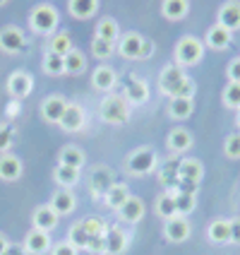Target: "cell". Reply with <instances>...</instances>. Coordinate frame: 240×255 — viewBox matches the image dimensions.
Listing matches in <instances>:
<instances>
[{"label":"cell","mask_w":240,"mask_h":255,"mask_svg":"<svg viewBox=\"0 0 240 255\" xmlns=\"http://www.w3.org/2000/svg\"><path fill=\"white\" fill-rule=\"evenodd\" d=\"M159 89H161V94H166V97H195V82L185 75V68L180 65H166L161 75H159Z\"/></svg>","instance_id":"6da1fadb"},{"label":"cell","mask_w":240,"mask_h":255,"mask_svg":"<svg viewBox=\"0 0 240 255\" xmlns=\"http://www.w3.org/2000/svg\"><path fill=\"white\" fill-rule=\"evenodd\" d=\"M99 116L108 126H125L130 121V104L123 99V94H108L99 104Z\"/></svg>","instance_id":"7a4b0ae2"},{"label":"cell","mask_w":240,"mask_h":255,"mask_svg":"<svg viewBox=\"0 0 240 255\" xmlns=\"http://www.w3.org/2000/svg\"><path fill=\"white\" fill-rule=\"evenodd\" d=\"M58 22H60L58 10L53 7V5H48V2L36 5V7L29 12V27L34 29L36 34H43V36H51V34H56Z\"/></svg>","instance_id":"3957f363"},{"label":"cell","mask_w":240,"mask_h":255,"mask_svg":"<svg viewBox=\"0 0 240 255\" xmlns=\"http://www.w3.org/2000/svg\"><path fill=\"white\" fill-rule=\"evenodd\" d=\"M173 58H175V65L180 68H192L197 65L199 60L204 58V43L199 41L197 36H183L180 41L175 43V51H173Z\"/></svg>","instance_id":"277c9868"},{"label":"cell","mask_w":240,"mask_h":255,"mask_svg":"<svg viewBox=\"0 0 240 255\" xmlns=\"http://www.w3.org/2000/svg\"><path fill=\"white\" fill-rule=\"evenodd\" d=\"M156 164H159V156H156L154 149L152 147H140V149L127 154L125 171L132 173V176H147V173H152L156 169Z\"/></svg>","instance_id":"5b68a950"},{"label":"cell","mask_w":240,"mask_h":255,"mask_svg":"<svg viewBox=\"0 0 240 255\" xmlns=\"http://www.w3.org/2000/svg\"><path fill=\"white\" fill-rule=\"evenodd\" d=\"M202 178H204V166H202L199 159H183V161L178 164V181H180V188H183V190L197 193Z\"/></svg>","instance_id":"8992f818"},{"label":"cell","mask_w":240,"mask_h":255,"mask_svg":"<svg viewBox=\"0 0 240 255\" xmlns=\"http://www.w3.org/2000/svg\"><path fill=\"white\" fill-rule=\"evenodd\" d=\"M34 89V77L24 70H14L10 77H7V94L12 99H24L31 94Z\"/></svg>","instance_id":"52a82bcc"},{"label":"cell","mask_w":240,"mask_h":255,"mask_svg":"<svg viewBox=\"0 0 240 255\" xmlns=\"http://www.w3.org/2000/svg\"><path fill=\"white\" fill-rule=\"evenodd\" d=\"M84 123H86L84 109L80 104H75V101H68V109H65V114H63L58 126L63 128L65 132H80L84 128Z\"/></svg>","instance_id":"ba28073f"},{"label":"cell","mask_w":240,"mask_h":255,"mask_svg":"<svg viewBox=\"0 0 240 255\" xmlns=\"http://www.w3.org/2000/svg\"><path fill=\"white\" fill-rule=\"evenodd\" d=\"M103 241H106V255H123L130 246V234L123 227H108Z\"/></svg>","instance_id":"9c48e42d"},{"label":"cell","mask_w":240,"mask_h":255,"mask_svg":"<svg viewBox=\"0 0 240 255\" xmlns=\"http://www.w3.org/2000/svg\"><path fill=\"white\" fill-rule=\"evenodd\" d=\"M216 24H221L224 29H228L231 34L240 29V2L238 0H228L219 7L216 12Z\"/></svg>","instance_id":"30bf717a"},{"label":"cell","mask_w":240,"mask_h":255,"mask_svg":"<svg viewBox=\"0 0 240 255\" xmlns=\"http://www.w3.org/2000/svg\"><path fill=\"white\" fill-rule=\"evenodd\" d=\"M24 31L19 27H14V24H7L5 29H0V51H5V53H19L22 48H24Z\"/></svg>","instance_id":"8fae6325"},{"label":"cell","mask_w":240,"mask_h":255,"mask_svg":"<svg viewBox=\"0 0 240 255\" xmlns=\"http://www.w3.org/2000/svg\"><path fill=\"white\" fill-rule=\"evenodd\" d=\"M190 234H192V227H190V222H187V217H173L168 219L166 224H163V236L168 239L170 243H183L190 239Z\"/></svg>","instance_id":"7c38bea8"},{"label":"cell","mask_w":240,"mask_h":255,"mask_svg":"<svg viewBox=\"0 0 240 255\" xmlns=\"http://www.w3.org/2000/svg\"><path fill=\"white\" fill-rule=\"evenodd\" d=\"M115 185V178H113V171L106 169V166H96L91 171V178H89V190L94 198H103L108 193V188Z\"/></svg>","instance_id":"4fadbf2b"},{"label":"cell","mask_w":240,"mask_h":255,"mask_svg":"<svg viewBox=\"0 0 240 255\" xmlns=\"http://www.w3.org/2000/svg\"><path fill=\"white\" fill-rule=\"evenodd\" d=\"M142 41H144V36H142V34H137V31H127V34H123V36L118 39L115 51L125 58V60H140Z\"/></svg>","instance_id":"5bb4252c"},{"label":"cell","mask_w":240,"mask_h":255,"mask_svg":"<svg viewBox=\"0 0 240 255\" xmlns=\"http://www.w3.org/2000/svg\"><path fill=\"white\" fill-rule=\"evenodd\" d=\"M192 144H195L192 132L185 130V128H173L168 132V137H166V147H168V152H173V154H185V152H190Z\"/></svg>","instance_id":"9a60e30c"},{"label":"cell","mask_w":240,"mask_h":255,"mask_svg":"<svg viewBox=\"0 0 240 255\" xmlns=\"http://www.w3.org/2000/svg\"><path fill=\"white\" fill-rule=\"evenodd\" d=\"M123 99L130 104V106H142L149 101V85L142 82L140 77H132L127 80L125 89H123Z\"/></svg>","instance_id":"2e32d148"},{"label":"cell","mask_w":240,"mask_h":255,"mask_svg":"<svg viewBox=\"0 0 240 255\" xmlns=\"http://www.w3.org/2000/svg\"><path fill=\"white\" fill-rule=\"evenodd\" d=\"M58 222H60V214L53 212V207L51 205H39L34 214H31V224L34 229H39V231H53L58 227Z\"/></svg>","instance_id":"e0dca14e"},{"label":"cell","mask_w":240,"mask_h":255,"mask_svg":"<svg viewBox=\"0 0 240 255\" xmlns=\"http://www.w3.org/2000/svg\"><path fill=\"white\" fill-rule=\"evenodd\" d=\"M65 109H68V101L63 99L60 94H51L48 99H43L41 104V116L46 123H60V118L65 114Z\"/></svg>","instance_id":"ac0fdd59"},{"label":"cell","mask_w":240,"mask_h":255,"mask_svg":"<svg viewBox=\"0 0 240 255\" xmlns=\"http://www.w3.org/2000/svg\"><path fill=\"white\" fill-rule=\"evenodd\" d=\"M22 171H24V164L22 159L14 154H0V181H7V183H14L22 178Z\"/></svg>","instance_id":"d6986e66"},{"label":"cell","mask_w":240,"mask_h":255,"mask_svg":"<svg viewBox=\"0 0 240 255\" xmlns=\"http://www.w3.org/2000/svg\"><path fill=\"white\" fill-rule=\"evenodd\" d=\"M27 248L29 255H43V253H51V234L46 231H39V229H31L27 234V239L22 243Z\"/></svg>","instance_id":"ffe728a7"},{"label":"cell","mask_w":240,"mask_h":255,"mask_svg":"<svg viewBox=\"0 0 240 255\" xmlns=\"http://www.w3.org/2000/svg\"><path fill=\"white\" fill-rule=\"evenodd\" d=\"M115 85H118V75H115V70L111 65H99L96 70L91 72V87H94L96 92L108 94Z\"/></svg>","instance_id":"44dd1931"},{"label":"cell","mask_w":240,"mask_h":255,"mask_svg":"<svg viewBox=\"0 0 240 255\" xmlns=\"http://www.w3.org/2000/svg\"><path fill=\"white\" fill-rule=\"evenodd\" d=\"M142 217H144V202H142L140 198H135V195H130L125 205L118 210V219H120L123 224H127V227L142 222Z\"/></svg>","instance_id":"7402d4cb"},{"label":"cell","mask_w":240,"mask_h":255,"mask_svg":"<svg viewBox=\"0 0 240 255\" xmlns=\"http://www.w3.org/2000/svg\"><path fill=\"white\" fill-rule=\"evenodd\" d=\"M195 114V99L190 97H173L168 101V116L173 121H187Z\"/></svg>","instance_id":"603a6c76"},{"label":"cell","mask_w":240,"mask_h":255,"mask_svg":"<svg viewBox=\"0 0 240 255\" xmlns=\"http://www.w3.org/2000/svg\"><path fill=\"white\" fill-rule=\"evenodd\" d=\"M48 205L53 207V212H58L60 217H65V214L75 212L77 200H75V193H70V188H60L56 195L51 198V202H48Z\"/></svg>","instance_id":"cb8c5ba5"},{"label":"cell","mask_w":240,"mask_h":255,"mask_svg":"<svg viewBox=\"0 0 240 255\" xmlns=\"http://www.w3.org/2000/svg\"><path fill=\"white\" fill-rule=\"evenodd\" d=\"M231 31L228 29H224L221 24H214V27H209V31H207V36H204V43L209 46V48H214V51H226L228 46H231Z\"/></svg>","instance_id":"d4e9b609"},{"label":"cell","mask_w":240,"mask_h":255,"mask_svg":"<svg viewBox=\"0 0 240 255\" xmlns=\"http://www.w3.org/2000/svg\"><path fill=\"white\" fill-rule=\"evenodd\" d=\"M190 12V0H161V14L168 22H180Z\"/></svg>","instance_id":"484cf974"},{"label":"cell","mask_w":240,"mask_h":255,"mask_svg":"<svg viewBox=\"0 0 240 255\" xmlns=\"http://www.w3.org/2000/svg\"><path fill=\"white\" fill-rule=\"evenodd\" d=\"M99 10V0H68V12L75 19H89Z\"/></svg>","instance_id":"4316f807"},{"label":"cell","mask_w":240,"mask_h":255,"mask_svg":"<svg viewBox=\"0 0 240 255\" xmlns=\"http://www.w3.org/2000/svg\"><path fill=\"white\" fill-rule=\"evenodd\" d=\"M72 48V36L70 31H56V34H51V39H48V53H56V56H68Z\"/></svg>","instance_id":"83f0119b"},{"label":"cell","mask_w":240,"mask_h":255,"mask_svg":"<svg viewBox=\"0 0 240 255\" xmlns=\"http://www.w3.org/2000/svg\"><path fill=\"white\" fill-rule=\"evenodd\" d=\"M127 198H130V190H127V185L123 183H115L108 188V193L103 195V202H106V207H111V210H120L123 205L127 202Z\"/></svg>","instance_id":"f1b7e54d"},{"label":"cell","mask_w":240,"mask_h":255,"mask_svg":"<svg viewBox=\"0 0 240 255\" xmlns=\"http://www.w3.org/2000/svg\"><path fill=\"white\" fill-rule=\"evenodd\" d=\"M207 236L212 243H231V219H214L207 229Z\"/></svg>","instance_id":"f546056e"},{"label":"cell","mask_w":240,"mask_h":255,"mask_svg":"<svg viewBox=\"0 0 240 255\" xmlns=\"http://www.w3.org/2000/svg\"><path fill=\"white\" fill-rule=\"evenodd\" d=\"M173 198H175V207H178L180 217H187L190 212H195V207H197V193L180 188V190L173 193Z\"/></svg>","instance_id":"4dcf8cb0"},{"label":"cell","mask_w":240,"mask_h":255,"mask_svg":"<svg viewBox=\"0 0 240 255\" xmlns=\"http://www.w3.org/2000/svg\"><path fill=\"white\" fill-rule=\"evenodd\" d=\"M60 164H65V166H72V169H82L86 161L84 152L80 149V147H75V144H68V147H63L60 149Z\"/></svg>","instance_id":"1f68e13d"},{"label":"cell","mask_w":240,"mask_h":255,"mask_svg":"<svg viewBox=\"0 0 240 255\" xmlns=\"http://www.w3.org/2000/svg\"><path fill=\"white\" fill-rule=\"evenodd\" d=\"M96 39H106V41H118L120 39V24L113 17H103L96 24Z\"/></svg>","instance_id":"d6a6232c"},{"label":"cell","mask_w":240,"mask_h":255,"mask_svg":"<svg viewBox=\"0 0 240 255\" xmlns=\"http://www.w3.org/2000/svg\"><path fill=\"white\" fill-rule=\"evenodd\" d=\"M53 178L60 188H72L80 181V169H72V166H65V164H58L56 171H53Z\"/></svg>","instance_id":"836d02e7"},{"label":"cell","mask_w":240,"mask_h":255,"mask_svg":"<svg viewBox=\"0 0 240 255\" xmlns=\"http://www.w3.org/2000/svg\"><path fill=\"white\" fill-rule=\"evenodd\" d=\"M156 214H159L163 222H168V219H173V217H178V207H175L173 193H163L161 198L156 200Z\"/></svg>","instance_id":"e575fe53"},{"label":"cell","mask_w":240,"mask_h":255,"mask_svg":"<svg viewBox=\"0 0 240 255\" xmlns=\"http://www.w3.org/2000/svg\"><path fill=\"white\" fill-rule=\"evenodd\" d=\"M68 241L77 248V251H86L89 248V234L84 231L82 222H75L70 227V234H68Z\"/></svg>","instance_id":"d590c367"},{"label":"cell","mask_w":240,"mask_h":255,"mask_svg":"<svg viewBox=\"0 0 240 255\" xmlns=\"http://www.w3.org/2000/svg\"><path fill=\"white\" fill-rule=\"evenodd\" d=\"M86 68V58L82 51H77V48H72L70 53L65 56V72L68 75H80V72Z\"/></svg>","instance_id":"8d00e7d4"},{"label":"cell","mask_w":240,"mask_h":255,"mask_svg":"<svg viewBox=\"0 0 240 255\" xmlns=\"http://www.w3.org/2000/svg\"><path fill=\"white\" fill-rule=\"evenodd\" d=\"M43 72L51 75V77L65 75V58L56 56V53H46V58H43Z\"/></svg>","instance_id":"74e56055"},{"label":"cell","mask_w":240,"mask_h":255,"mask_svg":"<svg viewBox=\"0 0 240 255\" xmlns=\"http://www.w3.org/2000/svg\"><path fill=\"white\" fill-rule=\"evenodd\" d=\"M82 227H84V231L89 234V241L106 236V229H108L101 217H84V219H82Z\"/></svg>","instance_id":"f35d334b"},{"label":"cell","mask_w":240,"mask_h":255,"mask_svg":"<svg viewBox=\"0 0 240 255\" xmlns=\"http://www.w3.org/2000/svg\"><path fill=\"white\" fill-rule=\"evenodd\" d=\"M221 99H224V106H226V109L238 111L240 109V82H228V85L224 87Z\"/></svg>","instance_id":"ab89813d"},{"label":"cell","mask_w":240,"mask_h":255,"mask_svg":"<svg viewBox=\"0 0 240 255\" xmlns=\"http://www.w3.org/2000/svg\"><path fill=\"white\" fill-rule=\"evenodd\" d=\"M113 53H115L113 41H106V39H96L94 36V41H91V56L99 58V60H106V58H111Z\"/></svg>","instance_id":"60d3db41"},{"label":"cell","mask_w":240,"mask_h":255,"mask_svg":"<svg viewBox=\"0 0 240 255\" xmlns=\"http://www.w3.org/2000/svg\"><path fill=\"white\" fill-rule=\"evenodd\" d=\"M14 140V128L7 123H0V154H7Z\"/></svg>","instance_id":"b9f144b4"},{"label":"cell","mask_w":240,"mask_h":255,"mask_svg":"<svg viewBox=\"0 0 240 255\" xmlns=\"http://www.w3.org/2000/svg\"><path fill=\"white\" fill-rule=\"evenodd\" d=\"M224 152H226L228 159H240V132L228 135L226 142H224Z\"/></svg>","instance_id":"7bdbcfd3"},{"label":"cell","mask_w":240,"mask_h":255,"mask_svg":"<svg viewBox=\"0 0 240 255\" xmlns=\"http://www.w3.org/2000/svg\"><path fill=\"white\" fill-rule=\"evenodd\" d=\"M51 255H80V251L70 241H60L56 246H51Z\"/></svg>","instance_id":"ee69618b"},{"label":"cell","mask_w":240,"mask_h":255,"mask_svg":"<svg viewBox=\"0 0 240 255\" xmlns=\"http://www.w3.org/2000/svg\"><path fill=\"white\" fill-rule=\"evenodd\" d=\"M228 82H240V58H233L231 63H228Z\"/></svg>","instance_id":"f6af8a7d"},{"label":"cell","mask_w":240,"mask_h":255,"mask_svg":"<svg viewBox=\"0 0 240 255\" xmlns=\"http://www.w3.org/2000/svg\"><path fill=\"white\" fill-rule=\"evenodd\" d=\"M154 41L152 39H144L142 41V51H140V60H147V58H152V53H154Z\"/></svg>","instance_id":"bcb514c9"},{"label":"cell","mask_w":240,"mask_h":255,"mask_svg":"<svg viewBox=\"0 0 240 255\" xmlns=\"http://www.w3.org/2000/svg\"><path fill=\"white\" fill-rule=\"evenodd\" d=\"M231 243H240V217L231 219Z\"/></svg>","instance_id":"7dc6e473"},{"label":"cell","mask_w":240,"mask_h":255,"mask_svg":"<svg viewBox=\"0 0 240 255\" xmlns=\"http://www.w3.org/2000/svg\"><path fill=\"white\" fill-rule=\"evenodd\" d=\"M2 255H29V253H27V248H24L22 243H10L7 251H5Z\"/></svg>","instance_id":"c3c4849f"},{"label":"cell","mask_w":240,"mask_h":255,"mask_svg":"<svg viewBox=\"0 0 240 255\" xmlns=\"http://www.w3.org/2000/svg\"><path fill=\"white\" fill-rule=\"evenodd\" d=\"M7 246H10V241L5 239V234H0V255H2L5 251H7Z\"/></svg>","instance_id":"681fc988"},{"label":"cell","mask_w":240,"mask_h":255,"mask_svg":"<svg viewBox=\"0 0 240 255\" xmlns=\"http://www.w3.org/2000/svg\"><path fill=\"white\" fill-rule=\"evenodd\" d=\"M236 114H238V116H236V126L240 128V109H238V111H236Z\"/></svg>","instance_id":"f907efd6"},{"label":"cell","mask_w":240,"mask_h":255,"mask_svg":"<svg viewBox=\"0 0 240 255\" xmlns=\"http://www.w3.org/2000/svg\"><path fill=\"white\" fill-rule=\"evenodd\" d=\"M5 2H7V0H0V7H2V5H5Z\"/></svg>","instance_id":"816d5d0a"}]
</instances>
